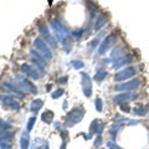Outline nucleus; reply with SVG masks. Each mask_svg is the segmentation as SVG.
Segmentation results:
<instances>
[{"label":"nucleus","instance_id":"obj_8","mask_svg":"<svg viewBox=\"0 0 149 149\" xmlns=\"http://www.w3.org/2000/svg\"><path fill=\"white\" fill-rule=\"evenodd\" d=\"M35 121H36V118H35V117H31V118H30L29 124H28V130H31V129H32V127H34V123H35Z\"/></svg>","mask_w":149,"mask_h":149},{"label":"nucleus","instance_id":"obj_2","mask_svg":"<svg viewBox=\"0 0 149 149\" xmlns=\"http://www.w3.org/2000/svg\"><path fill=\"white\" fill-rule=\"evenodd\" d=\"M1 101L5 104H7V106H10V107H13V108H19V106H17V102L15 99H13L11 97H7V96H3L1 97Z\"/></svg>","mask_w":149,"mask_h":149},{"label":"nucleus","instance_id":"obj_3","mask_svg":"<svg viewBox=\"0 0 149 149\" xmlns=\"http://www.w3.org/2000/svg\"><path fill=\"white\" fill-rule=\"evenodd\" d=\"M22 71H25V73H28L29 76H31L32 78H39V76H37V72H36V71H34V70H32V67H30V66H28V65L22 66Z\"/></svg>","mask_w":149,"mask_h":149},{"label":"nucleus","instance_id":"obj_1","mask_svg":"<svg viewBox=\"0 0 149 149\" xmlns=\"http://www.w3.org/2000/svg\"><path fill=\"white\" fill-rule=\"evenodd\" d=\"M42 45H44V42H42V40H40V39H37L36 41H35V46L37 47V48H40V50L41 51H42L44 52V54H46V56H47V57L48 58H50L51 57V51L50 50H48V48L46 47V46H42Z\"/></svg>","mask_w":149,"mask_h":149},{"label":"nucleus","instance_id":"obj_10","mask_svg":"<svg viewBox=\"0 0 149 149\" xmlns=\"http://www.w3.org/2000/svg\"><path fill=\"white\" fill-rule=\"evenodd\" d=\"M42 149H48V147H47V145H45V147H44Z\"/></svg>","mask_w":149,"mask_h":149},{"label":"nucleus","instance_id":"obj_9","mask_svg":"<svg viewBox=\"0 0 149 149\" xmlns=\"http://www.w3.org/2000/svg\"><path fill=\"white\" fill-rule=\"evenodd\" d=\"M0 128H3V129H5V128H10V126L7 124V123H5V122H3L1 119H0Z\"/></svg>","mask_w":149,"mask_h":149},{"label":"nucleus","instance_id":"obj_6","mask_svg":"<svg viewBox=\"0 0 149 149\" xmlns=\"http://www.w3.org/2000/svg\"><path fill=\"white\" fill-rule=\"evenodd\" d=\"M41 107H42V101H41V99H36V101H34V102H32L31 109L36 112L37 109H40Z\"/></svg>","mask_w":149,"mask_h":149},{"label":"nucleus","instance_id":"obj_11","mask_svg":"<svg viewBox=\"0 0 149 149\" xmlns=\"http://www.w3.org/2000/svg\"><path fill=\"white\" fill-rule=\"evenodd\" d=\"M3 149H11L10 147H5V148H3Z\"/></svg>","mask_w":149,"mask_h":149},{"label":"nucleus","instance_id":"obj_5","mask_svg":"<svg viewBox=\"0 0 149 149\" xmlns=\"http://www.w3.org/2000/svg\"><path fill=\"white\" fill-rule=\"evenodd\" d=\"M29 134L28 133H24V136L21 137V140H20V144H21V149H28L29 148Z\"/></svg>","mask_w":149,"mask_h":149},{"label":"nucleus","instance_id":"obj_4","mask_svg":"<svg viewBox=\"0 0 149 149\" xmlns=\"http://www.w3.org/2000/svg\"><path fill=\"white\" fill-rule=\"evenodd\" d=\"M52 118H54V114H52V112L50 111H46L42 113V121L45 123H47V124H50V123L52 122Z\"/></svg>","mask_w":149,"mask_h":149},{"label":"nucleus","instance_id":"obj_7","mask_svg":"<svg viewBox=\"0 0 149 149\" xmlns=\"http://www.w3.org/2000/svg\"><path fill=\"white\" fill-rule=\"evenodd\" d=\"M63 92H65V91H63L62 88H60V89H57V91H55L54 93H52V97H54V98H58V97L61 96Z\"/></svg>","mask_w":149,"mask_h":149}]
</instances>
